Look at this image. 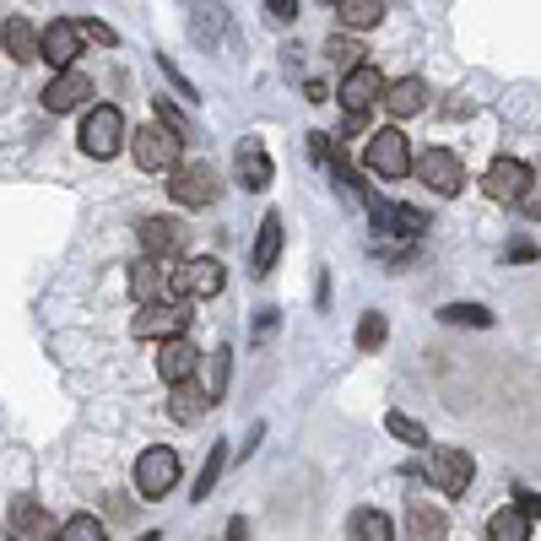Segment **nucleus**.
Wrapping results in <instances>:
<instances>
[{
	"label": "nucleus",
	"instance_id": "obj_1",
	"mask_svg": "<svg viewBox=\"0 0 541 541\" xmlns=\"http://www.w3.org/2000/svg\"><path fill=\"white\" fill-rule=\"evenodd\" d=\"M125 147H130V157H136L141 174H168V168L179 163L184 136H174L168 125H141V130H130Z\"/></svg>",
	"mask_w": 541,
	"mask_h": 541
},
{
	"label": "nucleus",
	"instance_id": "obj_2",
	"mask_svg": "<svg viewBox=\"0 0 541 541\" xmlns=\"http://www.w3.org/2000/svg\"><path fill=\"white\" fill-rule=\"evenodd\" d=\"M184 325H190V303L179 293H163V298H147L141 303V314L130 320V331L141 341H163V336H179Z\"/></svg>",
	"mask_w": 541,
	"mask_h": 541
},
{
	"label": "nucleus",
	"instance_id": "obj_3",
	"mask_svg": "<svg viewBox=\"0 0 541 541\" xmlns=\"http://www.w3.org/2000/svg\"><path fill=\"white\" fill-rule=\"evenodd\" d=\"M168 195H174L179 206H190V211H201V206H211L222 195V179H217V168L211 163H174L168 168Z\"/></svg>",
	"mask_w": 541,
	"mask_h": 541
},
{
	"label": "nucleus",
	"instance_id": "obj_4",
	"mask_svg": "<svg viewBox=\"0 0 541 541\" xmlns=\"http://www.w3.org/2000/svg\"><path fill=\"white\" fill-rule=\"evenodd\" d=\"M363 168L368 174H379V179H406L412 174V147H406V136L401 130H374L368 136V147H363Z\"/></svg>",
	"mask_w": 541,
	"mask_h": 541
},
{
	"label": "nucleus",
	"instance_id": "obj_5",
	"mask_svg": "<svg viewBox=\"0 0 541 541\" xmlns=\"http://www.w3.org/2000/svg\"><path fill=\"white\" fill-rule=\"evenodd\" d=\"M125 141H130L125 109H114V103H98V109L87 114V125H82V152H87V157H114Z\"/></svg>",
	"mask_w": 541,
	"mask_h": 541
},
{
	"label": "nucleus",
	"instance_id": "obj_6",
	"mask_svg": "<svg viewBox=\"0 0 541 541\" xmlns=\"http://www.w3.org/2000/svg\"><path fill=\"white\" fill-rule=\"evenodd\" d=\"M428 477H433V487H439L444 498H466L471 477H477V460H471L466 450L439 444V450H428Z\"/></svg>",
	"mask_w": 541,
	"mask_h": 541
},
{
	"label": "nucleus",
	"instance_id": "obj_7",
	"mask_svg": "<svg viewBox=\"0 0 541 541\" xmlns=\"http://www.w3.org/2000/svg\"><path fill=\"white\" fill-rule=\"evenodd\" d=\"M412 168L422 174V184H428L433 195H460L466 190V163H460L450 147H428L422 157H412Z\"/></svg>",
	"mask_w": 541,
	"mask_h": 541
},
{
	"label": "nucleus",
	"instance_id": "obj_8",
	"mask_svg": "<svg viewBox=\"0 0 541 541\" xmlns=\"http://www.w3.org/2000/svg\"><path fill=\"white\" fill-rule=\"evenodd\" d=\"M379 92H385V76H379L368 60L347 71V82H341V103H347V125H352V130H358V125H363V114L379 103Z\"/></svg>",
	"mask_w": 541,
	"mask_h": 541
},
{
	"label": "nucleus",
	"instance_id": "obj_9",
	"mask_svg": "<svg viewBox=\"0 0 541 541\" xmlns=\"http://www.w3.org/2000/svg\"><path fill=\"white\" fill-rule=\"evenodd\" d=\"M174 482H179V455L174 450L157 444V450H147L136 460V493L141 498H168V493H174Z\"/></svg>",
	"mask_w": 541,
	"mask_h": 541
},
{
	"label": "nucleus",
	"instance_id": "obj_10",
	"mask_svg": "<svg viewBox=\"0 0 541 541\" xmlns=\"http://www.w3.org/2000/svg\"><path fill=\"white\" fill-rule=\"evenodd\" d=\"M125 287H130V298H136V303L174 293V260H163V255H141L136 266H130Z\"/></svg>",
	"mask_w": 541,
	"mask_h": 541
},
{
	"label": "nucleus",
	"instance_id": "obj_11",
	"mask_svg": "<svg viewBox=\"0 0 541 541\" xmlns=\"http://www.w3.org/2000/svg\"><path fill=\"white\" fill-rule=\"evenodd\" d=\"M76 55H82V28L76 22H49L44 33H38V60H49L55 71H65V65H76Z\"/></svg>",
	"mask_w": 541,
	"mask_h": 541
},
{
	"label": "nucleus",
	"instance_id": "obj_12",
	"mask_svg": "<svg viewBox=\"0 0 541 541\" xmlns=\"http://www.w3.org/2000/svg\"><path fill=\"white\" fill-rule=\"evenodd\" d=\"M222 266L217 260H184V266H174V293L179 298H217L222 293Z\"/></svg>",
	"mask_w": 541,
	"mask_h": 541
},
{
	"label": "nucleus",
	"instance_id": "obj_13",
	"mask_svg": "<svg viewBox=\"0 0 541 541\" xmlns=\"http://www.w3.org/2000/svg\"><path fill=\"white\" fill-rule=\"evenodd\" d=\"M195 363H201V352H195V341L184 336V331L157 341V374H163V385H179V379H190Z\"/></svg>",
	"mask_w": 541,
	"mask_h": 541
},
{
	"label": "nucleus",
	"instance_id": "obj_14",
	"mask_svg": "<svg viewBox=\"0 0 541 541\" xmlns=\"http://www.w3.org/2000/svg\"><path fill=\"white\" fill-rule=\"evenodd\" d=\"M368 217H374V228L379 233H401V239H417L422 228H428V217H422L417 206H390V201H379V195H368Z\"/></svg>",
	"mask_w": 541,
	"mask_h": 541
},
{
	"label": "nucleus",
	"instance_id": "obj_15",
	"mask_svg": "<svg viewBox=\"0 0 541 541\" xmlns=\"http://www.w3.org/2000/svg\"><path fill=\"white\" fill-rule=\"evenodd\" d=\"M87 98H92V82L76 71V65H65L55 82L44 87V109H49V114H71V109H82Z\"/></svg>",
	"mask_w": 541,
	"mask_h": 541
},
{
	"label": "nucleus",
	"instance_id": "obj_16",
	"mask_svg": "<svg viewBox=\"0 0 541 541\" xmlns=\"http://www.w3.org/2000/svg\"><path fill=\"white\" fill-rule=\"evenodd\" d=\"M531 184V168L520 163V157H498L493 168H487V179H482V190L493 195V201H520V190Z\"/></svg>",
	"mask_w": 541,
	"mask_h": 541
},
{
	"label": "nucleus",
	"instance_id": "obj_17",
	"mask_svg": "<svg viewBox=\"0 0 541 541\" xmlns=\"http://www.w3.org/2000/svg\"><path fill=\"white\" fill-rule=\"evenodd\" d=\"M141 249H147V255L174 260L179 249H184V222L179 217H147V222H141Z\"/></svg>",
	"mask_w": 541,
	"mask_h": 541
},
{
	"label": "nucleus",
	"instance_id": "obj_18",
	"mask_svg": "<svg viewBox=\"0 0 541 541\" xmlns=\"http://www.w3.org/2000/svg\"><path fill=\"white\" fill-rule=\"evenodd\" d=\"M379 103H385L395 120H412V114H422V103H428V87H422V76H401V82H385Z\"/></svg>",
	"mask_w": 541,
	"mask_h": 541
},
{
	"label": "nucleus",
	"instance_id": "obj_19",
	"mask_svg": "<svg viewBox=\"0 0 541 541\" xmlns=\"http://www.w3.org/2000/svg\"><path fill=\"white\" fill-rule=\"evenodd\" d=\"M233 168H239V184L244 190H271V157L260 147L255 136L239 141V157H233Z\"/></svg>",
	"mask_w": 541,
	"mask_h": 541
},
{
	"label": "nucleus",
	"instance_id": "obj_20",
	"mask_svg": "<svg viewBox=\"0 0 541 541\" xmlns=\"http://www.w3.org/2000/svg\"><path fill=\"white\" fill-rule=\"evenodd\" d=\"M11 536L17 541H49V536H60V525L49 520L33 498H17V504H11Z\"/></svg>",
	"mask_w": 541,
	"mask_h": 541
},
{
	"label": "nucleus",
	"instance_id": "obj_21",
	"mask_svg": "<svg viewBox=\"0 0 541 541\" xmlns=\"http://www.w3.org/2000/svg\"><path fill=\"white\" fill-rule=\"evenodd\" d=\"M276 255H282V211H266V222H260V233H255V255H249L255 276H271Z\"/></svg>",
	"mask_w": 541,
	"mask_h": 541
},
{
	"label": "nucleus",
	"instance_id": "obj_22",
	"mask_svg": "<svg viewBox=\"0 0 541 541\" xmlns=\"http://www.w3.org/2000/svg\"><path fill=\"white\" fill-rule=\"evenodd\" d=\"M406 525H412L417 541H444V536H450V520H444L433 504H422V498H412V509H406Z\"/></svg>",
	"mask_w": 541,
	"mask_h": 541
},
{
	"label": "nucleus",
	"instance_id": "obj_23",
	"mask_svg": "<svg viewBox=\"0 0 541 541\" xmlns=\"http://www.w3.org/2000/svg\"><path fill=\"white\" fill-rule=\"evenodd\" d=\"M0 44H6L11 60H38V33L28 17H11L6 28H0Z\"/></svg>",
	"mask_w": 541,
	"mask_h": 541
},
{
	"label": "nucleus",
	"instance_id": "obj_24",
	"mask_svg": "<svg viewBox=\"0 0 541 541\" xmlns=\"http://www.w3.org/2000/svg\"><path fill=\"white\" fill-rule=\"evenodd\" d=\"M336 17H341V28L363 33V28H374V22L385 17V0H336Z\"/></svg>",
	"mask_w": 541,
	"mask_h": 541
},
{
	"label": "nucleus",
	"instance_id": "obj_25",
	"mask_svg": "<svg viewBox=\"0 0 541 541\" xmlns=\"http://www.w3.org/2000/svg\"><path fill=\"white\" fill-rule=\"evenodd\" d=\"M487 536H493V541H525V536H531V514H525L520 504L498 509L493 520H487Z\"/></svg>",
	"mask_w": 541,
	"mask_h": 541
},
{
	"label": "nucleus",
	"instance_id": "obj_26",
	"mask_svg": "<svg viewBox=\"0 0 541 541\" xmlns=\"http://www.w3.org/2000/svg\"><path fill=\"white\" fill-rule=\"evenodd\" d=\"M222 466H228V439H217V444H211V455H206V466H201V482H195V504H206V498L217 493Z\"/></svg>",
	"mask_w": 541,
	"mask_h": 541
},
{
	"label": "nucleus",
	"instance_id": "obj_27",
	"mask_svg": "<svg viewBox=\"0 0 541 541\" xmlns=\"http://www.w3.org/2000/svg\"><path fill=\"white\" fill-rule=\"evenodd\" d=\"M347 536H358V541H390V520L379 509H352V520H347Z\"/></svg>",
	"mask_w": 541,
	"mask_h": 541
},
{
	"label": "nucleus",
	"instance_id": "obj_28",
	"mask_svg": "<svg viewBox=\"0 0 541 541\" xmlns=\"http://www.w3.org/2000/svg\"><path fill=\"white\" fill-rule=\"evenodd\" d=\"M168 412H174V422H195L206 412V390H195L190 379H179L174 385V401H168Z\"/></svg>",
	"mask_w": 541,
	"mask_h": 541
},
{
	"label": "nucleus",
	"instance_id": "obj_29",
	"mask_svg": "<svg viewBox=\"0 0 541 541\" xmlns=\"http://www.w3.org/2000/svg\"><path fill=\"white\" fill-rule=\"evenodd\" d=\"M439 320L444 325H471V331H487V325H493V314H487L482 303H444Z\"/></svg>",
	"mask_w": 541,
	"mask_h": 541
},
{
	"label": "nucleus",
	"instance_id": "obj_30",
	"mask_svg": "<svg viewBox=\"0 0 541 541\" xmlns=\"http://www.w3.org/2000/svg\"><path fill=\"white\" fill-rule=\"evenodd\" d=\"M385 336H390L385 314H363V320H358V352H379V347H385Z\"/></svg>",
	"mask_w": 541,
	"mask_h": 541
},
{
	"label": "nucleus",
	"instance_id": "obj_31",
	"mask_svg": "<svg viewBox=\"0 0 541 541\" xmlns=\"http://www.w3.org/2000/svg\"><path fill=\"white\" fill-rule=\"evenodd\" d=\"M228 368H233V352H228V347H217V352H211V385H206V406H217V401H222V390H228Z\"/></svg>",
	"mask_w": 541,
	"mask_h": 541
},
{
	"label": "nucleus",
	"instance_id": "obj_32",
	"mask_svg": "<svg viewBox=\"0 0 541 541\" xmlns=\"http://www.w3.org/2000/svg\"><path fill=\"white\" fill-rule=\"evenodd\" d=\"M385 428H390V433H395V439H401V444H417V450H422V444H428V428H422V422H412L406 412H385Z\"/></svg>",
	"mask_w": 541,
	"mask_h": 541
},
{
	"label": "nucleus",
	"instance_id": "obj_33",
	"mask_svg": "<svg viewBox=\"0 0 541 541\" xmlns=\"http://www.w3.org/2000/svg\"><path fill=\"white\" fill-rule=\"evenodd\" d=\"M325 60H331L336 71H352V65H363V49L352 44V38H336V33H331V44H325Z\"/></svg>",
	"mask_w": 541,
	"mask_h": 541
},
{
	"label": "nucleus",
	"instance_id": "obj_34",
	"mask_svg": "<svg viewBox=\"0 0 541 541\" xmlns=\"http://www.w3.org/2000/svg\"><path fill=\"white\" fill-rule=\"evenodd\" d=\"M60 536H65V541H103L109 531H103V525L92 520V514H71V520L60 525Z\"/></svg>",
	"mask_w": 541,
	"mask_h": 541
},
{
	"label": "nucleus",
	"instance_id": "obj_35",
	"mask_svg": "<svg viewBox=\"0 0 541 541\" xmlns=\"http://www.w3.org/2000/svg\"><path fill=\"white\" fill-rule=\"evenodd\" d=\"M152 109H157V125H168L174 136H184V141H190V120H184V114L174 109V103H168V98H157Z\"/></svg>",
	"mask_w": 541,
	"mask_h": 541
},
{
	"label": "nucleus",
	"instance_id": "obj_36",
	"mask_svg": "<svg viewBox=\"0 0 541 541\" xmlns=\"http://www.w3.org/2000/svg\"><path fill=\"white\" fill-rule=\"evenodd\" d=\"M76 28H82V38H92V44H103V49H114V44H120V33H114L109 22H98V17H82Z\"/></svg>",
	"mask_w": 541,
	"mask_h": 541
},
{
	"label": "nucleus",
	"instance_id": "obj_37",
	"mask_svg": "<svg viewBox=\"0 0 541 541\" xmlns=\"http://www.w3.org/2000/svg\"><path fill=\"white\" fill-rule=\"evenodd\" d=\"M157 65H163V76H168V82H174V92H179V98H190V103H195V98H201V92H195V87H190V76H184V71H179V65H174V60H168V55H157Z\"/></svg>",
	"mask_w": 541,
	"mask_h": 541
},
{
	"label": "nucleus",
	"instance_id": "obj_38",
	"mask_svg": "<svg viewBox=\"0 0 541 541\" xmlns=\"http://www.w3.org/2000/svg\"><path fill=\"white\" fill-rule=\"evenodd\" d=\"M266 17L276 22V28H293V22H298V0H266Z\"/></svg>",
	"mask_w": 541,
	"mask_h": 541
},
{
	"label": "nucleus",
	"instance_id": "obj_39",
	"mask_svg": "<svg viewBox=\"0 0 541 541\" xmlns=\"http://www.w3.org/2000/svg\"><path fill=\"white\" fill-rule=\"evenodd\" d=\"M217 28H222V11L201 6V17H195V38H217Z\"/></svg>",
	"mask_w": 541,
	"mask_h": 541
},
{
	"label": "nucleus",
	"instance_id": "obj_40",
	"mask_svg": "<svg viewBox=\"0 0 541 541\" xmlns=\"http://www.w3.org/2000/svg\"><path fill=\"white\" fill-rule=\"evenodd\" d=\"M309 152L320 157V163H331V136H325V130H314V136H309Z\"/></svg>",
	"mask_w": 541,
	"mask_h": 541
},
{
	"label": "nucleus",
	"instance_id": "obj_41",
	"mask_svg": "<svg viewBox=\"0 0 541 541\" xmlns=\"http://www.w3.org/2000/svg\"><path fill=\"white\" fill-rule=\"evenodd\" d=\"M520 509L531 514V520H541V493H531V487H525V493H520Z\"/></svg>",
	"mask_w": 541,
	"mask_h": 541
},
{
	"label": "nucleus",
	"instance_id": "obj_42",
	"mask_svg": "<svg viewBox=\"0 0 541 541\" xmlns=\"http://www.w3.org/2000/svg\"><path fill=\"white\" fill-rule=\"evenodd\" d=\"M509 260H536V244H525V239L509 244Z\"/></svg>",
	"mask_w": 541,
	"mask_h": 541
},
{
	"label": "nucleus",
	"instance_id": "obj_43",
	"mask_svg": "<svg viewBox=\"0 0 541 541\" xmlns=\"http://www.w3.org/2000/svg\"><path fill=\"white\" fill-rule=\"evenodd\" d=\"M325 6H336V0H325Z\"/></svg>",
	"mask_w": 541,
	"mask_h": 541
}]
</instances>
